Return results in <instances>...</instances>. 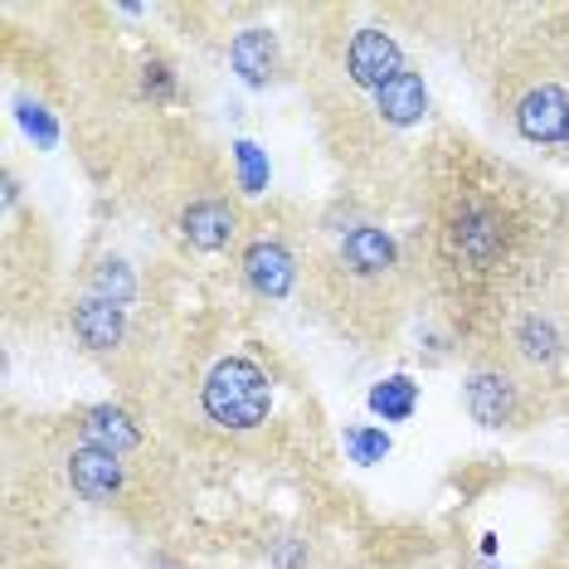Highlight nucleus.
<instances>
[{
    "label": "nucleus",
    "instance_id": "1",
    "mask_svg": "<svg viewBox=\"0 0 569 569\" xmlns=\"http://www.w3.org/2000/svg\"><path fill=\"white\" fill-rule=\"evenodd\" d=\"M409 186L419 210L409 249L423 297L433 302V321L468 351L501 302L536 282L569 200H555L536 176L452 127L409 157Z\"/></svg>",
    "mask_w": 569,
    "mask_h": 569
},
{
    "label": "nucleus",
    "instance_id": "2",
    "mask_svg": "<svg viewBox=\"0 0 569 569\" xmlns=\"http://www.w3.org/2000/svg\"><path fill=\"white\" fill-rule=\"evenodd\" d=\"M390 16L370 6L312 10L321 30L302 34V83L321 137L351 166H380V157L405 147V137L433 112L429 79L405 54Z\"/></svg>",
    "mask_w": 569,
    "mask_h": 569
},
{
    "label": "nucleus",
    "instance_id": "3",
    "mask_svg": "<svg viewBox=\"0 0 569 569\" xmlns=\"http://www.w3.org/2000/svg\"><path fill=\"white\" fill-rule=\"evenodd\" d=\"M302 302L341 341L360 351H385L423 302V278L409 239L360 210L346 219H317Z\"/></svg>",
    "mask_w": 569,
    "mask_h": 569
},
{
    "label": "nucleus",
    "instance_id": "4",
    "mask_svg": "<svg viewBox=\"0 0 569 569\" xmlns=\"http://www.w3.org/2000/svg\"><path fill=\"white\" fill-rule=\"evenodd\" d=\"M487 93L511 141L569 166V6L521 10L501 30Z\"/></svg>",
    "mask_w": 569,
    "mask_h": 569
},
{
    "label": "nucleus",
    "instance_id": "5",
    "mask_svg": "<svg viewBox=\"0 0 569 569\" xmlns=\"http://www.w3.org/2000/svg\"><path fill=\"white\" fill-rule=\"evenodd\" d=\"M49 472L69 491L73 501L93 507L102 516H118L132 530H151L176 511V482H180V458H127V452L98 448L73 438L63 423H54L49 438Z\"/></svg>",
    "mask_w": 569,
    "mask_h": 569
},
{
    "label": "nucleus",
    "instance_id": "6",
    "mask_svg": "<svg viewBox=\"0 0 569 569\" xmlns=\"http://www.w3.org/2000/svg\"><path fill=\"white\" fill-rule=\"evenodd\" d=\"M186 429L210 448H249L268 433L278 413V380L253 351H214L204 366L186 370Z\"/></svg>",
    "mask_w": 569,
    "mask_h": 569
},
{
    "label": "nucleus",
    "instance_id": "7",
    "mask_svg": "<svg viewBox=\"0 0 569 569\" xmlns=\"http://www.w3.org/2000/svg\"><path fill=\"white\" fill-rule=\"evenodd\" d=\"M63 321H69L73 346H79L112 385H122V395L157 405L161 399V385H157L161 356H157V331H151L141 307H118V302H102V297L69 292Z\"/></svg>",
    "mask_w": 569,
    "mask_h": 569
},
{
    "label": "nucleus",
    "instance_id": "8",
    "mask_svg": "<svg viewBox=\"0 0 569 569\" xmlns=\"http://www.w3.org/2000/svg\"><path fill=\"white\" fill-rule=\"evenodd\" d=\"M307 258H312V224H302L292 210H268L249 214L229 268L253 302L282 307L307 288Z\"/></svg>",
    "mask_w": 569,
    "mask_h": 569
},
{
    "label": "nucleus",
    "instance_id": "9",
    "mask_svg": "<svg viewBox=\"0 0 569 569\" xmlns=\"http://www.w3.org/2000/svg\"><path fill=\"white\" fill-rule=\"evenodd\" d=\"M462 409L487 433H530L536 423L560 413L540 385H530L516 366L477 346L462 351Z\"/></svg>",
    "mask_w": 569,
    "mask_h": 569
},
{
    "label": "nucleus",
    "instance_id": "10",
    "mask_svg": "<svg viewBox=\"0 0 569 569\" xmlns=\"http://www.w3.org/2000/svg\"><path fill=\"white\" fill-rule=\"evenodd\" d=\"M224 54H229V69H234L249 88H273L282 73H288V49H282V34L273 30V24H263V20L234 30V40H229Z\"/></svg>",
    "mask_w": 569,
    "mask_h": 569
},
{
    "label": "nucleus",
    "instance_id": "11",
    "mask_svg": "<svg viewBox=\"0 0 569 569\" xmlns=\"http://www.w3.org/2000/svg\"><path fill=\"white\" fill-rule=\"evenodd\" d=\"M536 282H540V292L569 317V204H565L560 224H555V234H550V249H546V263H540Z\"/></svg>",
    "mask_w": 569,
    "mask_h": 569
},
{
    "label": "nucleus",
    "instance_id": "12",
    "mask_svg": "<svg viewBox=\"0 0 569 569\" xmlns=\"http://www.w3.org/2000/svg\"><path fill=\"white\" fill-rule=\"evenodd\" d=\"M370 409L380 413L385 423H409L413 409H419V385H413L409 375H390V380H380L370 390Z\"/></svg>",
    "mask_w": 569,
    "mask_h": 569
},
{
    "label": "nucleus",
    "instance_id": "13",
    "mask_svg": "<svg viewBox=\"0 0 569 569\" xmlns=\"http://www.w3.org/2000/svg\"><path fill=\"white\" fill-rule=\"evenodd\" d=\"M346 448H351V458L356 462H380L385 452H390V438H385L380 429H366V423H351V429H346Z\"/></svg>",
    "mask_w": 569,
    "mask_h": 569
},
{
    "label": "nucleus",
    "instance_id": "14",
    "mask_svg": "<svg viewBox=\"0 0 569 569\" xmlns=\"http://www.w3.org/2000/svg\"><path fill=\"white\" fill-rule=\"evenodd\" d=\"M229 157H234V166H239V171H243V196H263V190H258V186H263V161H258V147H253V141H239V147L234 151H229Z\"/></svg>",
    "mask_w": 569,
    "mask_h": 569
}]
</instances>
